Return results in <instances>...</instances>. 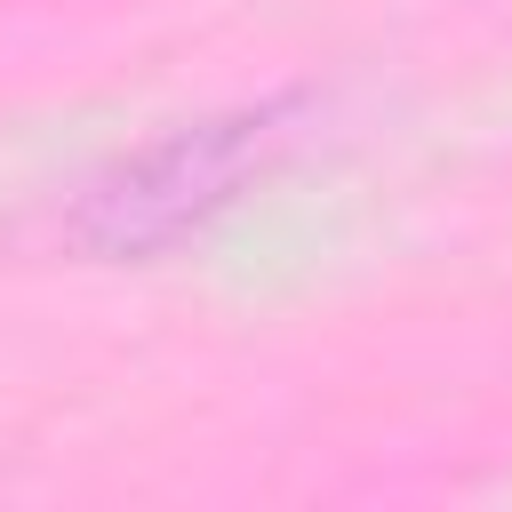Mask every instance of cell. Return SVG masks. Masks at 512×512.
<instances>
[{
  "label": "cell",
  "instance_id": "1",
  "mask_svg": "<svg viewBox=\"0 0 512 512\" xmlns=\"http://www.w3.org/2000/svg\"><path fill=\"white\" fill-rule=\"evenodd\" d=\"M304 120H312L304 96H264V104H232V112H208V120H184V128L136 144L80 192L72 240L112 264L192 240L200 224H216L248 184H264L288 160Z\"/></svg>",
  "mask_w": 512,
  "mask_h": 512
}]
</instances>
